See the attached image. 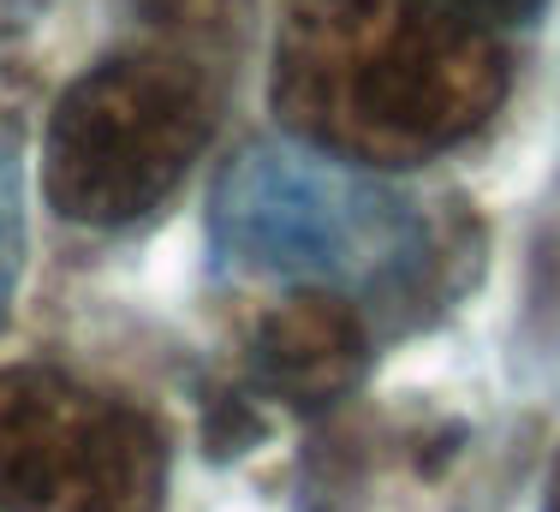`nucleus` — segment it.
<instances>
[{
  "instance_id": "nucleus-4",
  "label": "nucleus",
  "mask_w": 560,
  "mask_h": 512,
  "mask_svg": "<svg viewBox=\"0 0 560 512\" xmlns=\"http://www.w3.org/2000/svg\"><path fill=\"white\" fill-rule=\"evenodd\" d=\"M364 363H370L364 316L335 292H292L250 334L257 387L299 411L335 406L346 387H358Z\"/></svg>"
},
{
  "instance_id": "nucleus-1",
  "label": "nucleus",
  "mask_w": 560,
  "mask_h": 512,
  "mask_svg": "<svg viewBox=\"0 0 560 512\" xmlns=\"http://www.w3.org/2000/svg\"><path fill=\"white\" fill-rule=\"evenodd\" d=\"M506 48L459 0H287L275 114L323 155L418 167L489 126Z\"/></svg>"
},
{
  "instance_id": "nucleus-7",
  "label": "nucleus",
  "mask_w": 560,
  "mask_h": 512,
  "mask_svg": "<svg viewBox=\"0 0 560 512\" xmlns=\"http://www.w3.org/2000/svg\"><path fill=\"white\" fill-rule=\"evenodd\" d=\"M459 7H518V0H459Z\"/></svg>"
},
{
  "instance_id": "nucleus-2",
  "label": "nucleus",
  "mask_w": 560,
  "mask_h": 512,
  "mask_svg": "<svg viewBox=\"0 0 560 512\" xmlns=\"http://www.w3.org/2000/svg\"><path fill=\"white\" fill-rule=\"evenodd\" d=\"M215 96L179 54H114L66 84L43 138V197L72 226H126L197 167Z\"/></svg>"
},
{
  "instance_id": "nucleus-5",
  "label": "nucleus",
  "mask_w": 560,
  "mask_h": 512,
  "mask_svg": "<svg viewBox=\"0 0 560 512\" xmlns=\"http://www.w3.org/2000/svg\"><path fill=\"white\" fill-rule=\"evenodd\" d=\"M138 7L167 24H215L226 12H238V0H138Z\"/></svg>"
},
{
  "instance_id": "nucleus-3",
  "label": "nucleus",
  "mask_w": 560,
  "mask_h": 512,
  "mask_svg": "<svg viewBox=\"0 0 560 512\" xmlns=\"http://www.w3.org/2000/svg\"><path fill=\"white\" fill-rule=\"evenodd\" d=\"M167 447L143 411L60 370H0V512H162Z\"/></svg>"
},
{
  "instance_id": "nucleus-6",
  "label": "nucleus",
  "mask_w": 560,
  "mask_h": 512,
  "mask_svg": "<svg viewBox=\"0 0 560 512\" xmlns=\"http://www.w3.org/2000/svg\"><path fill=\"white\" fill-rule=\"evenodd\" d=\"M542 512H560V459L549 470V489H542Z\"/></svg>"
}]
</instances>
